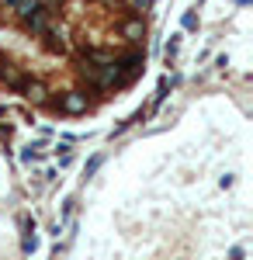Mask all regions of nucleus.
Returning a JSON list of instances; mask_svg holds the SVG:
<instances>
[{"label": "nucleus", "instance_id": "obj_1", "mask_svg": "<svg viewBox=\"0 0 253 260\" xmlns=\"http://www.w3.org/2000/svg\"><path fill=\"white\" fill-rule=\"evenodd\" d=\"M87 108H90L87 90H66V94L59 98V111H62V115H87Z\"/></svg>", "mask_w": 253, "mask_h": 260}, {"label": "nucleus", "instance_id": "obj_2", "mask_svg": "<svg viewBox=\"0 0 253 260\" xmlns=\"http://www.w3.org/2000/svg\"><path fill=\"white\" fill-rule=\"evenodd\" d=\"M49 14H52V11H45V7L39 4V11H35V14H28V18L21 21V24H24V31H28V35H35V39H42V35L49 31Z\"/></svg>", "mask_w": 253, "mask_h": 260}, {"label": "nucleus", "instance_id": "obj_3", "mask_svg": "<svg viewBox=\"0 0 253 260\" xmlns=\"http://www.w3.org/2000/svg\"><path fill=\"white\" fill-rule=\"evenodd\" d=\"M115 66H118V73H121L125 80H132L139 70L146 66V56H142V52H129V56H125L121 62H115Z\"/></svg>", "mask_w": 253, "mask_h": 260}, {"label": "nucleus", "instance_id": "obj_4", "mask_svg": "<svg viewBox=\"0 0 253 260\" xmlns=\"http://www.w3.org/2000/svg\"><path fill=\"white\" fill-rule=\"evenodd\" d=\"M21 94H24V101H31V104H45V101H49V87L39 83V80H28Z\"/></svg>", "mask_w": 253, "mask_h": 260}, {"label": "nucleus", "instance_id": "obj_5", "mask_svg": "<svg viewBox=\"0 0 253 260\" xmlns=\"http://www.w3.org/2000/svg\"><path fill=\"white\" fill-rule=\"evenodd\" d=\"M121 35H125L129 42H142L146 39V21L142 18H129L125 24H121Z\"/></svg>", "mask_w": 253, "mask_h": 260}, {"label": "nucleus", "instance_id": "obj_6", "mask_svg": "<svg viewBox=\"0 0 253 260\" xmlns=\"http://www.w3.org/2000/svg\"><path fill=\"white\" fill-rule=\"evenodd\" d=\"M39 4L42 0H11V7H7V11H11V14H14V18H28V14H35V11H39Z\"/></svg>", "mask_w": 253, "mask_h": 260}, {"label": "nucleus", "instance_id": "obj_7", "mask_svg": "<svg viewBox=\"0 0 253 260\" xmlns=\"http://www.w3.org/2000/svg\"><path fill=\"white\" fill-rule=\"evenodd\" d=\"M42 45H45L49 52H62V49H66V42L59 39L56 31H45V35H42Z\"/></svg>", "mask_w": 253, "mask_h": 260}, {"label": "nucleus", "instance_id": "obj_8", "mask_svg": "<svg viewBox=\"0 0 253 260\" xmlns=\"http://www.w3.org/2000/svg\"><path fill=\"white\" fill-rule=\"evenodd\" d=\"M101 163H104V156H101V153H98V156H90V160H87V167H83V177H94Z\"/></svg>", "mask_w": 253, "mask_h": 260}, {"label": "nucleus", "instance_id": "obj_9", "mask_svg": "<svg viewBox=\"0 0 253 260\" xmlns=\"http://www.w3.org/2000/svg\"><path fill=\"white\" fill-rule=\"evenodd\" d=\"M177 49H180V35H170V42H167V62L177 56Z\"/></svg>", "mask_w": 253, "mask_h": 260}, {"label": "nucleus", "instance_id": "obj_10", "mask_svg": "<svg viewBox=\"0 0 253 260\" xmlns=\"http://www.w3.org/2000/svg\"><path fill=\"white\" fill-rule=\"evenodd\" d=\"M180 24H184V31H195V28H198V14H191V11H187V14L180 18Z\"/></svg>", "mask_w": 253, "mask_h": 260}]
</instances>
